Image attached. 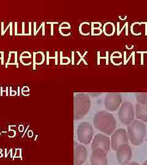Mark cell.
I'll use <instances>...</instances> for the list:
<instances>
[{
  "mask_svg": "<svg viewBox=\"0 0 147 165\" xmlns=\"http://www.w3.org/2000/svg\"><path fill=\"white\" fill-rule=\"evenodd\" d=\"M94 125L98 130L107 135L112 134L117 128V121L114 116L107 111H99L93 119Z\"/></svg>",
  "mask_w": 147,
  "mask_h": 165,
  "instance_id": "obj_1",
  "label": "cell"
},
{
  "mask_svg": "<svg viewBox=\"0 0 147 165\" xmlns=\"http://www.w3.org/2000/svg\"><path fill=\"white\" fill-rule=\"evenodd\" d=\"M129 140L134 146L142 144L146 135V125L139 121L134 120L127 128Z\"/></svg>",
  "mask_w": 147,
  "mask_h": 165,
  "instance_id": "obj_2",
  "label": "cell"
},
{
  "mask_svg": "<svg viewBox=\"0 0 147 165\" xmlns=\"http://www.w3.org/2000/svg\"><path fill=\"white\" fill-rule=\"evenodd\" d=\"M135 118V108L129 102H123L118 111V118L120 122L126 125H129Z\"/></svg>",
  "mask_w": 147,
  "mask_h": 165,
  "instance_id": "obj_3",
  "label": "cell"
},
{
  "mask_svg": "<svg viewBox=\"0 0 147 165\" xmlns=\"http://www.w3.org/2000/svg\"><path fill=\"white\" fill-rule=\"evenodd\" d=\"M91 102L88 97L79 95L75 99V119L84 117L90 108Z\"/></svg>",
  "mask_w": 147,
  "mask_h": 165,
  "instance_id": "obj_4",
  "label": "cell"
},
{
  "mask_svg": "<svg viewBox=\"0 0 147 165\" xmlns=\"http://www.w3.org/2000/svg\"><path fill=\"white\" fill-rule=\"evenodd\" d=\"M129 138L127 131L124 128H119L112 134L110 138V146L116 150L121 145L129 144Z\"/></svg>",
  "mask_w": 147,
  "mask_h": 165,
  "instance_id": "obj_5",
  "label": "cell"
},
{
  "mask_svg": "<svg viewBox=\"0 0 147 165\" xmlns=\"http://www.w3.org/2000/svg\"><path fill=\"white\" fill-rule=\"evenodd\" d=\"M122 103V96L118 93H109L106 94L104 99L106 108L110 111H115L120 107Z\"/></svg>",
  "mask_w": 147,
  "mask_h": 165,
  "instance_id": "obj_6",
  "label": "cell"
},
{
  "mask_svg": "<svg viewBox=\"0 0 147 165\" xmlns=\"http://www.w3.org/2000/svg\"><path fill=\"white\" fill-rule=\"evenodd\" d=\"M93 136L92 126L87 122H83L78 127V139L79 141L85 144H88Z\"/></svg>",
  "mask_w": 147,
  "mask_h": 165,
  "instance_id": "obj_7",
  "label": "cell"
},
{
  "mask_svg": "<svg viewBox=\"0 0 147 165\" xmlns=\"http://www.w3.org/2000/svg\"><path fill=\"white\" fill-rule=\"evenodd\" d=\"M110 147V138L105 135L98 133L94 137L91 149H101L106 152H108Z\"/></svg>",
  "mask_w": 147,
  "mask_h": 165,
  "instance_id": "obj_8",
  "label": "cell"
},
{
  "mask_svg": "<svg viewBox=\"0 0 147 165\" xmlns=\"http://www.w3.org/2000/svg\"><path fill=\"white\" fill-rule=\"evenodd\" d=\"M132 152L128 144L121 145L116 150L117 159L121 165L127 164L131 159Z\"/></svg>",
  "mask_w": 147,
  "mask_h": 165,
  "instance_id": "obj_9",
  "label": "cell"
},
{
  "mask_svg": "<svg viewBox=\"0 0 147 165\" xmlns=\"http://www.w3.org/2000/svg\"><path fill=\"white\" fill-rule=\"evenodd\" d=\"M88 151L86 147L78 143H74V165H82L87 158Z\"/></svg>",
  "mask_w": 147,
  "mask_h": 165,
  "instance_id": "obj_10",
  "label": "cell"
},
{
  "mask_svg": "<svg viewBox=\"0 0 147 165\" xmlns=\"http://www.w3.org/2000/svg\"><path fill=\"white\" fill-rule=\"evenodd\" d=\"M107 152L101 149H93L90 158L91 165H107Z\"/></svg>",
  "mask_w": 147,
  "mask_h": 165,
  "instance_id": "obj_11",
  "label": "cell"
},
{
  "mask_svg": "<svg viewBox=\"0 0 147 165\" xmlns=\"http://www.w3.org/2000/svg\"><path fill=\"white\" fill-rule=\"evenodd\" d=\"M135 115L138 119L147 122V104H135Z\"/></svg>",
  "mask_w": 147,
  "mask_h": 165,
  "instance_id": "obj_12",
  "label": "cell"
},
{
  "mask_svg": "<svg viewBox=\"0 0 147 165\" xmlns=\"http://www.w3.org/2000/svg\"><path fill=\"white\" fill-rule=\"evenodd\" d=\"M45 58L44 53L42 51L33 53V69L36 70V65H41L45 61Z\"/></svg>",
  "mask_w": 147,
  "mask_h": 165,
  "instance_id": "obj_13",
  "label": "cell"
},
{
  "mask_svg": "<svg viewBox=\"0 0 147 165\" xmlns=\"http://www.w3.org/2000/svg\"><path fill=\"white\" fill-rule=\"evenodd\" d=\"M9 65H15L16 67H19V63L17 62V52L10 51L9 58L7 62H6V68H8Z\"/></svg>",
  "mask_w": 147,
  "mask_h": 165,
  "instance_id": "obj_14",
  "label": "cell"
},
{
  "mask_svg": "<svg viewBox=\"0 0 147 165\" xmlns=\"http://www.w3.org/2000/svg\"><path fill=\"white\" fill-rule=\"evenodd\" d=\"M135 97L137 104H147V93H137Z\"/></svg>",
  "mask_w": 147,
  "mask_h": 165,
  "instance_id": "obj_15",
  "label": "cell"
},
{
  "mask_svg": "<svg viewBox=\"0 0 147 165\" xmlns=\"http://www.w3.org/2000/svg\"><path fill=\"white\" fill-rule=\"evenodd\" d=\"M91 29V28L90 24L87 22H84V23H82L80 25L79 31L81 34L87 36L90 34Z\"/></svg>",
  "mask_w": 147,
  "mask_h": 165,
  "instance_id": "obj_16",
  "label": "cell"
},
{
  "mask_svg": "<svg viewBox=\"0 0 147 165\" xmlns=\"http://www.w3.org/2000/svg\"><path fill=\"white\" fill-rule=\"evenodd\" d=\"M104 31L106 35L110 36L115 32V26L112 23H107L104 26Z\"/></svg>",
  "mask_w": 147,
  "mask_h": 165,
  "instance_id": "obj_17",
  "label": "cell"
},
{
  "mask_svg": "<svg viewBox=\"0 0 147 165\" xmlns=\"http://www.w3.org/2000/svg\"><path fill=\"white\" fill-rule=\"evenodd\" d=\"M20 61L23 65L28 66L31 64L32 58H23L20 57Z\"/></svg>",
  "mask_w": 147,
  "mask_h": 165,
  "instance_id": "obj_18",
  "label": "cell"
},
{
  "mask_svg": "<svg viewBox=\"0 0 147 165\" xmlns=\"http://www.w3.org/2000/svg\"><path fill=\"white\" fill-rule=\"evenodd\" d=\"M36 23L35 22V23H34V36H36V35L38 34V33H39V30H41V28H43L44 26H45V23H44V22H42V23H41V26H40L39 27V28H38V29H36Z\"/></svg>",
  "mask_w": 147,
  "mask_h": 165,
  "instance_id": "obj_19",
  "label": "cell"
},
{
  "mask_svg": "<svg viewBox=\"0 0 147 165\" xmlns=\"http://www.w3.org/2000/svg\"><path fill=\"white\" fill-rule=\"evenodd\" d=\"M69 59H68L67 57H62V52H61V61H60V64L61 65L63 64H67L69 63Z\"/></svg>",
  "mask_w": 147,
  "mask_h": 165,
  "instance_id": "obj_20",
  "label": "cell"
},
{
  "mask_svg": "<svg viewBox=\"0 0 147 165\" xmlns=\"http://www.w3.org/2000/svg\"><path fill=\"white\" fill-rule=\"evenodd\" d=\"M70 30V29H63V28H59V33H61V35L64 36H68L70 35V31H67L66 30Z\"/></svg>",
  "mask_w": 147,
  "mask_h": 165,
  "instance_id": "obj_21",
  "label": "cell"
},
{
  "mask_svg": "<svg viewBox=\"0 0 147 165\" xmlns=\"http://www.w3.org/2000/svg\"><path fill=\"white\" fill-rule=\"evenodd\" d=\"M20 57L23 58H32V55L29 51H23Z\"/></svg>",
  "mask_w": 147,
  "mask_h": 165,
  "instance_id": "obj_22",
  "label": "cell"
},
{
  "mask_svg": "<svg viewBox=\"0 0 147 165\" xmlns=\"http://www.w3.org/2000/svg\"><path fill=\"white\" fill-rule=\"evenodd\" d=\"M70 24L68 23L67 22H63L62 23L60 26H59V28H63V29H70Z\"/></svg>",
  "mask_w": 147,
  "mask_h": 165,
  "instance_id": "obj_23",
  "label": "cell"
},
{
  "mask_svg": "<svg viewBox=\"0 0 147 165\" xmlns=\"http://www.w3.org/2000/svg\"><path fill=\"white\" fill-rule=\"evenodd\" d=\"M58 22H47V24L51 25V35H53V25L54 24H58Z\"/></svg>",
  "mask_w": 147,
  "mask_h": 165,
  "instance_id": "obj_24",
  "label": "cell"
},
{
  "mask_svg": "<svg viewBox=\"0 0 147 165\" xmlns=\"http://www.w3.org/2000/svg\"><path fill=\"white\" fill-rule=\"evenodd\" d=\"M0 60L2 61V65H4V52L0 51Z\"/></svg>",
  "mask_w": 147,
  "mask_h": 165,
  "instance_id": "obj_25",
  "label": "cell"
},
{
  "mask_svg": "<svg viewBox=\"0 0 147 165\" xmlns=\"http://www.w3.org/2000/svg\"><path fill=\"white\" fill-rule=\"evenodd\" d=\"M8 89H9V88L6 87V91L5 90L4 91L3 89V87H1V96H3V93H6V96H8Z\"/></svg>",
  "mask_w": 147,
  "mask_h": 165,
  "instance_id": "obj_26",
  "label": "cell"
},
{
  "mask_svg": "<svg viewBox=\"0 0 147 165\" xmlns=\"http://www.w3.org/2000/svg\"><path fill=\"white\" fill-rule=\"evenodd\" d=\"M17 95V92L16 91L12 90V87H10V96H14Z\"/></svg>",
  "mask_w": 147,
  "mask_h": 165,
  "instance_id": "obj_27",
  "label": "cell"
},
{
  "mask_svg": "<svg viewBox=\"0 0 147 165\" xmlns=\"http://www.w3.org/2000/svg\"><path fill=\"white\" fill-rule=\"evenodd\" d=\"M27 91H30V89L28 86H24L22 88V92H27Z\"/></svg>",
  "mask_w": 147,
  "mask_h": 165,
  "instance_id": "obj_28",
  "label": "cell"
},
{
  "mask_svg": "<svg viewBox=\"0 0 147 165\" xmlns=\"http://www.w3.org/2000/svg\"><path fill=\"white\" fill-rule=\"evenodd\" d=\"M9 25L10 26V35L13 36V23L11 22Z\"/></svg>",
  "mask_w": 147,
  "mask_h": 165,
  "instance_id": "obj_29",
  "label": "cell"
},
{
  "mask_svg": "<svg viewBox=\"0 0 147 165\" xmlns=\"http://www.w3.org/2000/svg\"><path fill=\"white\" fill-rule=\"evenodd\" d=\"M29 33H30V36H31V22H29Z\"/></svg>",
  "mask_w": 147,
  "mask_h": 165,
  "instance_id": "obj_30",
  "label": "cell"
},
{
  "mask_svg": "<svg viewBox=\"0 0 147 165\" xmlns=\"http://www.w3.org/2000/svg\"><path fill=\"white\" fill-rule=\"evenodd\" d=\"M4 35V22L2 23V36Z\"/></svg>",
  "mask_w": 147,
  "mask_h": 165,
  "instance_id": "obj_31",
  "label": "cell"
},
{
  "mask_svg": "<svg viewBox=\"0 0 147 165\" xmlns=\"http://www.w3.org/2000/svg\"><path fill=\"white\" fill-rule=\"evenodd\" d=\"M22 94L25 96H30V91H27V92H22Z\"/></svg>",
  "mask_w": 147,
  "mask_h": 165,
  "instance_id": "obj_32",
  "label": "cell"
},
{
  "mask_svg": "<svg viewBox=\"0 0 147 165\" xmlns=\"http://www.w3.org/2000/svg\"><path fill=\"white\" fill-rule=\"evenodd\" d=\"M23 126L22 125H20V126H19V131L20 132H23Z\"/></svg>",
  "mask_w": 147,
  "mask_h": 165,
  "instance_id": "obj_33",
  "label": "cell"
},
{
  "mask_svg": "<svg viewBox=\"0 0 147 165\" xmlns=\"http://www.w3.org/2000/svg\"><path fill=\"white\" fill-rule=\"evenodd\" d=\"M33 132H32L31 130H30V131L28 132V136H29V137H30V138L32 137V136H33Z\"/></svg>",
  "mask_w": 147,
  "mask_h": 165,
  "instance_id": "obj_34",
  "label": "cell"
},
{
  "mask_svg": "<svg viewBox=\"0 0 147 165\" xmlns=\"http://www.w3.org/2000/svg\"><path fill=\"white\" fill-rule=\"evenodd\" d=\"M128 165H140L138 163H135V162H133V163H131L130 164H129Z\"/></svg>",
  "mask_w": 147,
  "mask_h": 165,
  "instance_id": "obj_35",
  "label": "cell"
},
{
  "mask_svg": "<svg viewBox=\"0 0 147 165\" xmlns=\"http://www.w3.org/2000/svg\"><path fill=\"white\" fill-rule=\"evenodd\" d=\"M143 165H147V160H146V161L143 163Z\"/></svg>",
  "mask_w": 147,
  "mask_h": 165,
  "instance_id": "obj_36",
  "label": "cell"
},
{
  "mask_svg": "<svg viewBox=\"0 0 147 165\" xmlns=\"http://www.w3.org/2000/svg\"><path fill=\"white\" fill-rule=\"evenodd\" d=\"M86 165H88V164H86Z\"/></svg>",
  "mask_w": 147,
  "mask_h": 165,
  "instance_id": "obj_37",
  "label": "cell"
}]
</instances>
